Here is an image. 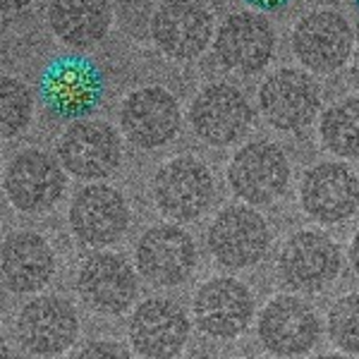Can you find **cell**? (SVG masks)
Returning <instances> with one entry per match:
<instances>
[{"instance_id":"f546056e","label":"cell","mask_w":359,"mask_h":359,"mask_svg":"<svg viewBox=\"0 0 359 359\" xmlns=\"http://www.w3.org/2000/svg\"><path fill=\"white\" fill-rule=\"evenodd\" d=\"M29 3H32V0H3V8L5 10H22V8H27Z\"/></svg>"},{"instance_id":"2e32d148","label":"cell","mask_w":359,"mask_h":359,"mask_svg":"<svg viewBox=\"0 0 359 359\" xmlns=\"http://www.w3.org/2000/svg\"><path fill=\"white\" fill-rule=\"evenodd\" d=\"M62 192H65L62 163L39 149L17 154L5 170V194L17 211H46L55 206Z\"/></svg>"},{"instance_id":"7c38bea8","label":"cell","mask_w":359,"mask_h":359,"mask_svg":"<svg viewBox=\"0 0 359 359\" xmlns=\"http://www.w3.org/2000/svg\"><path fill=\"white\" fill-rule=\"evenodd\" d=\"M192 311L201 333L230 340L247 331L254 314V297L237 278H213L196 290Z\"/></svg>"},{"instance_id":"603a6c76","label":"cell","mask_w":359,"mask_h":359,"mask_svg":"<svg viewBox=\"0 0 359 359\" xmlns=\"http://www.w3.org/2000/svg\"><path fill=\"white\" fill-rule=\"evenodd\" d=\"M108 0H50L48 25L62 43L72 48L96 46L111 29Z\"/></svg>"},{"instance_id":"30bf717a","label":"cell","mask_w":359,"mask_h":359,"mask_svg":"<svg viewBox=\"0 0 359 359\" xmlns=\"http://www.w3.org/2000/svg\"><path fill=\"white\" fill-rule=\"evenodd\" d=\"M252 106L237 86L216 82L199 91L189 108L194 135L211 147H228L245 137L252 125Z\"/></svg>"},{"instance_id":"9c48e42d","label":"cell","mask_w":359,"mask_h":359,"mask_svg":"<svg viewBox=\"0 0 359 359\" xmlns=\"http://www.w3.org/2000/svg\"><path fill=\"white\" fill-rule=\"evenodd\" d=\"M130 225V208L125 196L111 184H86L69 204V228L86 247L115 245Z\"/></svg>"},{"instance_id":"ffe728a7","label":"cell","mask_w":359,"mask_h":359,"mask_svg":"<svg viewBox=\"0 0 359 359\" xmlns=\"http://www.w3.org/2000/svg\"><path fill=\"white\" fill-rule=\"evenodd\" d=\"M82 299L98 314H123L139 292L137 273L120 254L96 252L82 264L77 276Z\"/></svg>"},{"instance_id":"8992f818","label":"cell","mask_w":359,"mask_h":359,"mask_svg":"<svg viewBox=\"0 0 359 359\" xmlns=\"http://www.w3.org/2000/svg\"><path fill=\"white\" fill-rule=\"evenodd\" d=\"M355 32L335 10H314L294 25L292 50L297 60L318 74H331L350 60Z\"/></svg>"},{"instance_id":"d4e9b609","label":"cell","mask_w":359,"mask_h":359,"mask_svg":"<svg viewBox=\"0 0 359 359\" xmlns=\"http://www.w3.org/2000/svg\"><path fill=\"white\" fill-rule=\"evenodd\" d=\"M34 98L22 79H0V132L5 139H13L27 130L32 123Z\"/></svg>"},{"instance_id":"52a82bcc","label":"cell","mask_w":359,"mask_h":359,"mask_svg":"<svg viewBox=\"0 0 359 359\" xmlns=\"http://www.w3.org/2000/svg\"><path fill=\"white\" fill-rule=\"evenodd\" d=\"M278 273L297 292H318L340 273V249L318 230H299L283 245Z\"/></svg>"},{"instance_id":"4316f807","label":"cell","mask_w":359,"mask_h":359,"mask_svg":"<svg viewBox=\"0 0 359 359\" xmlns=\"http://www.w3.org/2000/svg\"><path fill=\"white\" fill-rule=\"evenodd\" d=\"M74 359H132L130 352L120 343H111V340H94V343L84 345Z\"/></svg>"},{"instance_id":"ac0fdd59","label":"cell","mask_w":359,"mask_h":359,"mask_svg":"<svg viewBox=\"0 0 359 359\" xmlns=\"http://www.w3.org/2000/svg\"><path fill=\"white\" fill-rule=\"evenodd\" d=\"M299 199L314 221L323 225L343 223L359 208V180L345 163L326 161L306 170Z\"/></svg>"},{"instance_id":"9a60e30c","label":"cell","mask_w":359,"mask_h":359,"mask_svg":"<svg viewBox=\"0 0 359 359\" xmlns=\"http://www.w3.org/2000/svg\"><path fill=\"white\" fill-rule=\"evenodd\" d=\"M154 41L168 57L192 60L213 36V17L201 0H165L151 20Z\"/></svg>"},{"instance_id":"5b68a950","label":"cell","mask_w":359,"mask_h":359,"mask_svg":"<svg viewBox=\"0 0 359 359\" xmlns=\"http://www.w3.org/2000/svg\"><path fill=\"white\" fill-rule=\"evenodd\" d=\"M17 343L29 355L55 357L69 350L79 335L77 309L62 297L41 294L22 306L15 321Z\"/></svg>"},{"instance_id":"d6a6232c","label":"cell","mask_w":359,"mask_h":359,"mask_svg":"<svg viewBox=\"0 0 359 359\" xmlns=\"http://www.w3.org/2000/svg\"><path fill=\"white\" fill-rule=\"evenodd\" d=\"M352 3H355V8H357V13H359V0H352Z\"/></svg>"},{"instance_id":"277c9868","label":"cell","mask_w":359,"mask_h":359,"mask_svg":"<svg viewBox=\"0 0 359 359\" xmlns=\"http://www.w3.org/2000/svg\"><path fill=\"white\" fill-rule=\"evenodd\" d=\"M206 242L213 259L225 269H249L269 252L271 230L266 218L254 208L228 206L213 218Z\"/></svg>"},{"instance_id":"83f0119b","label":"cell","mask_w":359,"mask_h":359,"mask_svg":"<svg viewBox=\"0 0 359 359\" xmlns=\"http://www.w3.org/2000/svg\"><path fill=\"white\" fill-rule=\"evenodd\" d=\"M245 3L254 10H262V13H280L292 0H245Z\"/></svg>"},{"instance_id":"484cf974","label":"cell","mask_w":359,"mask_h":359,"mask_svg":"<svg viewBox=\"0 0 359 359\" xmlns=\"http://www.w3.org/2000/svg\"><path fill=\"white\" fill-rule=\"evenodd\" d=\"M328 335L340 350L359 355V292L333 304L328 314Z\"/></svg>"},{"instance_id":"cb8c5ba5","label":"cell","mask_w":359,"mask_h":359,"mask_svg":"<svg viewBox=\"0 0 359 359\" xmlns=\"http://www.w3.org/2000/svg\"><path fill=\"white\" fill-rule=\"evenodd\" d=\"M321 139L340 158H359V98H343L323 113Z\"/></svg>"},{"instance_id":"7402d4cb","label":"cell","mask_w":359,"mask_h":359,"mask_svg":"<svg viewBox=\"0 0 359 359\" xmlns=\"http://www.w3.org/2000/svg\"><path fill=\"white\" fill-rule=\"evenodd\" d=\"M3 285L15 294L43 290L55 273V254L48 240L32 230L10 233L3 242Z\"/></svg>"},{"instance_id":"1f68e13d","label":"cell","mask_w":359,"mask_h":359,"mask_svg":"<svg viewBox=\"0 0 359 359\" xmlns=\"http://www.w3.org/2000/svg\"><path fill=\"white\" fill-rule=\"evenodd\" d=\"M314 359H350V357H345V355H318Z\"/></svg>"},{"instance_id":"f1b7e54d","label":"cell","mask_w":359,"mask_h":359,"mask_svg":"<svg viewBox=\"0 0 359 359\" xmlns=\"http://www.w3.org/2000/svg\"><path fill=\"white\" fill-rule=\"evenodd\" d=\"M350 262H352L355 271L359 273V230H357L355 240H352V247H350Z\"/></svg>"},{"instance_id":"e0dca14e","label":"cell","mask_w":359,"mask_h":359,"mask_svg":"<svg viewBox=\"0 0 359 359\" xmlns=\"http://www.w3.org/2000/svg\"><path fill=\"white\" fill-rule=\"evenodd\" d=\"M213 50L221 65L242 74L264 69L273 57L276 32L269 20L257 13H233L216 32Z\"/></svg>"},{"instance_id":"4fadbf2b","label":"cell","mask_w":359,"mask_h":359,"mask_svg":"<svg viewBox=\"0 0 359 359\" xmlns=\"http://www.w3.org/2000/svg\"><path fill=\"white\" fill-rule=\"evenodd\" d=\"M259 106L264 118L276 130L299 132L316 118L321 96L314 79L302 69H276L259 89Z\"/></svg>"},{"instance_id":"d6986e66","label":"cell","mask_w":359,"mask_h":359,"mask_svg":"<svg viewBox=\"0 0 359 359\" xmlns=\"http://www.w3.org/2000/svg\"><path fill=\"white\" fill-rule=\"evenodd\" d=\"M189 338V318L172 299L154 297L137 306L130 318V340L144 359H172Z\"/></svg>"},{"instance_id":"6da1fadb","label":"cell","mask_w":359,"mask_h":359,"mask_svg":"<svg viewBox=\"0 0 359 359\" xmlns=\"http://www.w3.org/2000/svg\"><path fill=\"white\" fill-rule=\"evenodd\" d=\"M106 94L103 69L82 53L57 55L39 77V96L46 111L60 120H84L101 106Z\"/></svg>"},{"instance_id":"ba28073f","label":"cell","mask_w":359,"mask_h":359,"mask_svg":"<svg viewBox=\"0 0 359 359\" xmlns=\"http://www.w3.org/2000/svg\"><path fill=\"white\" fill-rule=\"evenodd\" d=\"M123 158L118 132L101 120H77L57 144V161L79 180H103L113 175Z\"/></svg>"},{"instance_id":"7a4b0ae2","label":"cell","mask_w":359,"mask_h":359,"mask_svg":"<svg viewBox=\"0 0 359 359\" xmlns=\"http://www.w3.org/2000/svg\"><path fill=\"white\" fill-rule=\"evenodd\" d=\"M292 168L285 151L273 142H249L240 149L228 168V182L235 196L252 206L273 204L285 194Z\"/></svg>"},{"instance_id":"3957f363","label":"cell","mask_w":359,"mask_h":359,"mask_svg":"<svg viewBox=\"0 0 359 359\" xmlns=\"http://www.w3.org/2000/svg\"><path fill=\"white\" fill-rule=\"evenodd\" d=\"M216 194V180L194 156H180L156 172L154 199L161 213L172 221L187 223L208 211Z\"/></svg>"},{"instance_id":"44dd1931","label":"cell","mask_w":359,"mask_h":359,"mask_svg":"<svg viewBox=\"0 0 359 359\" xmlns=\"http://www.w3.org/2000/svg\"><path fill=\"white\" fill-rule=\"evenodd\" d=\"M321 326L318 316L304 299L280 294L264 306L259 316V338L278 357H299L316 345Z\"/></svg>"},{"instance_id":"4dcf8cb0","label":"cell","mask_w":359,"mask_h":359,"mask_svg":"<svg viewBox=\"0 0 359 359\" xmlns=\"http://www.w3.org/2000/svg\"><path fill=\"white\" fill-rule=\"evenodd\" d=\"M352 79H355V84L359 86V48L355 53V60H352Z\"/></svg>"},{"instance_id":"5bb4252c","label":"cell","mask_w":359,"mask_h":359,"mask_svg":"<svg viewBox=\"0 0 359 359\" xmlns=\"http://www.w3.org/2000/svg\"><path fill=\"white\" fill-rule=\"evenodd\" d=\"M182 113L177 98L163 86H142L125 98L120 125L125 137L139 149H161L180 132Z\"/></svg>"},{"instance_id":"8fae6325","label":"cell","mask_w":359,"mask_h":359,"mask_svg":"<svg viewBox=\"0 0 359 359\" xmlns=\"http://www.w3.org/2000/svg\"><path fill=\"white\" fill-rule=\"evenodd\" d=\"M194 266L196 245L187 230L172 223H161L139 237L137 271L154 285H180L192 276Z\"/></svg>"},{"instance_id":"836d02e7","label":"cell","mask_w":359,"mask_h":359,"mask_svg":"<svg viewBox=\"0 0 359 359\" xmlns=\"http://www.w3.org/2000/svg\"><path fill=\"white\" fill-rule=\"evenodd\" d=\"M254 359H266V357H254Z\"/></svg>"}]
</instances>
